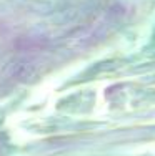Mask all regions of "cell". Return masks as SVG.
I'll list each match as a JSON object with an SVG mask.
<instances>
[{
	"label": "cell",
	"instance_id": "1",
	"mask_svg": "<svg viewBox=\"0 0 155 156\" xmlns=\"http://www.w3.org/2000/svg\"><path fill=\"white\" fill-rule=\"evenodd\" d=\"M37 65L35 60H18L10 66V78L17 81H28L35 76Z\"/></svg>",
	"mask_w": 155,
	"mask_h": 156
}]
</instances>
